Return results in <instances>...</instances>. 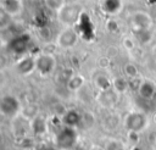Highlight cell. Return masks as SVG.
I'll return each mask as SVG.
<instances>
[{
    "label": "cell",
    "mask_w": 156,
    "mask_h": 150,
    "mask_svg": "<svg viewBox=\"0 0 156 150\" xmlns=\"http://www.w3.org/2000/svg\"><path fill=\"white\" fill-rule=\"evenodd\" d=\"M124 126L133 133H139L147 126V117L141 111H132L124 118Z\"/></svg>",
    "instance_id": "8992f818"
},
{
    "label": "cell",
    "mask_w": 156,
    "mask_h": 150,
    "mask_svg": "<svg viewBox=\"0 0 156 150\" xmlns=\"http://www.w3.org/2000/svg\"><path fill=\"white\" fill-rule=\"evenodd\" d=\"M101 7L105 13L115 16L121 12V10L123 7V2H122V0H102Z\"/></svg>",
    "instance_id": "4fadbf2b"
},
{
    "label": "cell",
    "mask_w": 156,
    "mask_h": 150,
    "mask_svg": "<svg viewBox=\"0 0 156 150\" xmlns=\"http://www.w3.org/2000/svg\"><path fill=\"white\" fill-rule=\"evenodd\" d=\"M56 68V59L52 54L41 52L35 56V71L41 76H50Z\"/></svg>",
    "instance_id": "3957f363"
},
{
    "label": "cell",
    "mask_w": 156,
    "mask_h": 150,
    "mask_svg": "<svg viewBox=\"0 0 156 150\" xmlns=\"http://www.w3.org/2000/svg\"><path fill=\"white\" fill-rule=\"evenodd\" d=\"M78 141L77 129L73 127L62 126L55 134V146L60 150H71Z\"/></svg>",
    "instance_id": "6da1fadb"
},
{
    "label": "cell",
    "mask_w": 156,
    "mask_h": 150,
    "mask_svg": "<svg viewBox=\"0 0 156 150\" xmlns=\"http://www.w3.org/2000/svg\"><path fill=\"white\" fill-rule=\"evenodd\" d=\"M82 17V9L73 2H65L60 10H57V18L66 27H72L78 23Z\"/></svg>",
    "instance_id": "7a4b0ae2"
},
{
    "label": "cell",
    "mask_w": 156,
    "mask_h": 150,
    "mask_svg": "<svg viewBox=\"0 0 156 150\" xmlns=\"http://www.w3.org/2000/svg\"><path fill=\"white\" fill-rule=\"evenodd\" d=\"M23 5L21 0H2V10L11 17L17 16L22 12Z\"/></svg>",
    "instance_id": "7c38bea8"
},
{
    "label": "cell",
    "mask_w": 156,
    "mask_h": 150,
    "mask_svg": "<svg viewBox=\"0 0 156 150\" xmlns=\"http://www.w3.org/2000/svg\"><path fill=\"white\" fill-rule=\"evenodd\" d=\"M56 41H57V45L63 49L72 48L78 41V33L76 32V29L73 27H66L65 29H62L58 33Z\"/></svg>",
    "instance_id": "52a82bcc"
},
{
    "label": "cell",
    "mask_w": 156,
    "mask_h": 150,
    "mask_svg": "<svg viewBox=\"0 0 156 150\" xmlns=\"http://www.w3.org/2000/svg\"><path fill=\"white\" fill-rule=\"evenodd\" d=\"M21 111V101L15 95H4L0 100V112L4 117L13 118Z\"/></svg>",
    "instance_id": "5b68a950"
},
{
    "label": "cell",
    "mask_w": 156,
    "mask_h": 150,
    "mask_svg": "<svg viewBox=\"0 0 156 150\" xmlns=\"http://www.w3.org/2000/svg\"><path fill=\"white\" fill-rule=\"evenodd\" d=\"M95 83H96V87H99L101 90H107L111 85V82L108 80V78L105 76V74H99L96 76L95 78Z\"/></svg>",
    "instance_id": "9a60e30c"
},
{
    "label": "cell",
    "mask_w": 156,
    "mask_h": 150,
    "mask_svg": "<svg viewBox=\"0 0 156 150\" xmlns=\"http://www.w3.org/2000/svg\"><path fill=\"white\" fill-rule=\"evenodd\" d=\"M83 83H84V79H83L82 76H79V74H73V76H71V77L68 78V80H67V88H68L69 90H72V91H76V90H78V89L83 85Z\"/></svg>",
    "instance_id": "5bb4252c"
},
{
    "label": "cell",
    "mask_w": 156,
    "mask_h": 150,
    "mask_svg": "<svg viewBox=\"0 0 156 150\" xmlns=\"http://www.w3.org/2000/svg\"><path fill=\"white\" fill-rule=\"evenodd\" d=\"M16 72L21 76H28L32 72L35 71V57H32L30 55H23L20 57V60L15 65Z\"/></svg>",
    "instance_id": "ba28073f"
},
{
    "label": "cell",
    "mask_w": 156,
    "mask_h": 150,
    "mask_svg": "<svg viewBox=\"0 0 156 150\" xmlns=\"http://www.w3.org/2000/svg\"><path fill=\"white\" fill-rule=\"evenodd\" d=\"M41 150H60V149L57 146H46V148H44Z\"/></svg>",
    "instance_id": "e0dca14e"
},
{
    "label": "cell",
    "mask_w": 156,
    "mask_h": 150,
    "mask_svg": "<svg viewBox=\"0 0 156 150\" xmlns=\"http://www.w3.org/2000/svg\"><path fill=\"white\" fill-rule=\"evenodd\" d=\"M29 43V38L28 35H18L13 39H11V41L9 43V49L15 52L18 54L20 56H23L24 52L27 51V45Z\"/></svg>",
    "instance_id": "30bf717a"
},
{
    "label": "cell",
    "mask_w": 156,
    "mask_h": 150,
    "mask_svg": "<svg viewBox=\"0 0 156 150\" xmlns=\"http://www.w3.org/2000/svg\"><path fill=\"white\" fill-rule=\"evenodd\" d=\"M138 95L144 101H151L156 96V84L150 79H144L138 87Z\"/></svg>",
    "instance_id": "9c48e42d"
},
{
    "label": "cell",
    "mask_w": 156,
    "mask_h": 150,
    "mask_svg": "<svg viewBox=\"0 0 156 150\" xmlns=\"http://www.w3.org/2000/svg\"><path fill=\"white\" fill-rule=\"evenodd\" d=\"M80 122H82V115L77 110H68L62 116V123H63V126L77 128Z\"/></svg>",
    "instance_id": "8fae6325"
},
{
    "label": "cell",
    "mask_w": 156,
    "mask_h": 150,
    "mask_svg": "<svg viewBox=\"0 0 156 150\" xmlns=\"http://www.w3.org/2000/svg\"><path fill=\"white\" fill-rule=\"evenodd\" d=\"M123 70H124V73H126V76H127V77H135V76H136V73H138L136 67H135L134 65H132V63L126 65Z\"/></svg>",
    "instance_id": "2e32d148"
},
{
    "label": "cell",
    "mask_w": 156,
    "mask_h": 150,
    "mask_svg": "<svg viewBox=\"0 0 156 150\" xmlns=\"http://www.w3.org/2000/svg\"><path fill=\"white\" fill-rule=\"evenodd\" d=\"M129 24L134 33L147 32L152 27V18L144 11H135L129 17Z\"/></svg>",
    "instance_id": "277c9868"
}]
</instances>
